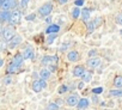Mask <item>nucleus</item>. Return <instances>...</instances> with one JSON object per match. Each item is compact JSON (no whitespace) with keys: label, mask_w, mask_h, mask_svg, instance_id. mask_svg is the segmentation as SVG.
Returning <instances> with one entry per match:
<instances>
[{"label":"nucleus","mask_w":122,"mask_h":110,"mask_svg":"<svg viewBox=\"0 0 122 110\" xmlns=\"http://www.w3.org/2000/svg\"><path fill=\"white\" fill-rule=\"evenodd\" d=\"M46 22H47V23H50V17H48V18L46 19Z\"/></svg>","instance_id":"38"},{"label":"nucleus","mask_w":122,"mask_h":110,"mask_svg":"<svg viewBox=\"0 0 122 110\" xmlns=\"http://www.w3.org/2000/svg\"><path fill=\"white\" fill-rule=\"evenodd\" d=\"M92 92H93V95H99V93L103 92V87H96V89L92 90Z\"/></svg>","instance_id":"30"},{"label":"nucleus","mask_w":122,"mask_h":110,"mask_svg":"<svg viewBox=\"0 0 122 110\" xmlns=\"http://www.w3.org/2000/svg\"><path fill=\"white\" fill-rule=\"evenodd\" d=\"M79 100H80V98L78 97V95H71V96L67 97L66 104L70 105V106H76V105H78Z\"/></svg>","instance_id":"7"},{"label":"nucleus","mask_w":122,"mask_h":110,"mask_svg":"<svg viewBox=\"0 0 122 110\" xmlns=\"http://www.w3.org/2000/svg\"><path fill=\"white\" fill-rule=\"evenodd\" d=\"M23 61H24V56H23V54L18 53V54H16L15 56L12 58V61H11V64H13L15 66H17V67L19 68V67L22 66Z\"/></svg>","instance_id":"8"},{"label":"nucleus","mask_w":122,"mask_h":110,"mask_svg":"<svg viewBox=\"0 0 122 110\" xmlns=\"http://www.w3.org/2000/svg\"><path fill=\"white\" fill-rule=\"evenodd\" d=\"M53 11V4L51 3H46L44 5H42L38 9V15L42 17H47L50 15V12Z\"/></svg>","instance_id":"3"},{"label":"nucleus","mask_w":122,"mask_h":110,"mask_svg":"<svg viewBox=\"0 0 122 110\" xmlns=\"http://www.w3.org/2000/svg\"><path fill=\"white\" fill-rule=\"evenodd\" d=\"M81 16V11H80V9L78 7V6H76L74 9H73V11H72V17L74 18V19H77L78 17H80Z\"/></svg>","instance_id":"23"},{"label":"nucleus","mask_w":122,"mask_h":110,"mask_svg":"<svg viewBox=\"0 0 122 110\" xmlns=\"http://www.w3.org/2000/svg\"><path fill=\"white\" fill-rule=\"evenodd\" d=\"M49 37H48V44H51L53 43V41H54V38L56 37V35L55 34H50V35H48Z\"/></svg>","instance_id":"29"},{"label":"nucleus","mask_w":122,"mask_h":110,"mask_svg":"<svg viewBox=\"0 0 122 110\" xmlns=\"http://www.w3.org/2000/svg\"><path fill=\"white\" fill-rule=\"evenodd\" d=\"M81 79H83V83H90L91 79H92V73L91 72H85L84 75L81 77Z\"/></svg>","instance_id":"22"},{"label":"nucleus","mask_w":122,"mask_h":110,"mask_svg":"<svg viewBox=\"0 0 122 110\" xmlns=\"http://www.w3.org/2000/svg\"><path fill=\"white\" fill-rule=\"evenodd\" d=\"M116 23L120 24V25H122V13L117 15V17H116Z\"/></svg>","instance_id":"32"},{"label":"nucleus","mask_w":122,"mask_h":110,"mask_svg":"<svg viewBox=\"0 0 122 110\" xmlns=\"http://www.w3.org/2000/svg\"><path fill=\"white\" fill-rule=\"evenodd\" d=\"M50 71L48 70V68H43V70H41L40 71V78L41 79H44V80H47V79H49L50 78Z\"/></svg>","instance_id":"17"},{"label":"nucleus","mask_w":122,"mask_h":110,"mask_svg":"<svg viewBox=\"0 0 122 110\" xmlns=\"http://www.w3.org/2000/svg\"><path fill=\"white\" fill-rule=\"evenodd\" d=\"M3 65H4V60L1 59V60H0V66H3Z\"/></svg>","instance_id":"37"},{"label":"nucleus","mask_w":122,"mask_h":110,"mask_svg":"<svg viewBox=\"0 0 122 110\" xmlns=\"http://www.w3.org/2000/svg\"><path fill=\"white\" fill-rule=\"evenodd\" d=\"M46 86H47V83L44 79H38L32 83V90L35 92H41L43 89H46Z\"/></svg>","instance_id":"6"},{"label":"nucleus","mask_w":122,"mask_h":110,"mask_svg":"<svg viewBox=\"0 0 122 110\" xmlns=\"http://www.w3.org/2000/svg\"><path fill=\"white\" fill-rule=\"evenodd\" d=\"M35 18H36V15L35 13H31V15L26 16V20H34Z\"/></svg>","instance_id":"33"},{"label":"nucleus","mask_w":122,"mask_h":110,"mask_svg":"<svg viewBox=\"0 0 122 110\" xmlns=\"http://www.w3.org/2000/svg\"><path fill=\"white\" fill-rule=\"evenodd\" d=\"M60 31V26L57 24H49L48 28L46 29V34H57Z\"/></svg>","instance_id":"15"},{"label":"nucleus","mask_w":122,"mask_h":110,"mask_svg":"<svg viewBox=\"0 0 122 110\" xmlns=\"http://www.w3.org/2000/svg\"><path fill=\"white\" fill-rule=\"evenodd\" d=\"M109 93L112 97H122V90L121 89H112V90L109 91Z\"/></svg>","instance_id":"20"},{"label":"nucleus","mask_w":122,"mask_h":110,"mask_svg":"<svg viewBox=\"0 0 122 110\" xmlns=\"http://www.w3.org/2000/svg\"><path fill=\"white\" fill-rule=\"evenodd\" d=\"M29 1H30V0H22V1H20V7H22L23 10H24V9H26V7H28Z\"/></svg>","instance_id":"28"},{"label":"nucleus","mask_w":122,"mask_h":110,"mask_svg":"<svg viewBox=\"0 0 122 110\" xmlns=\"http://www.w3.org/2000/svg\"><path fill=\"white\" fill-rule=\"evenodd\" d=\"M47 110H59V104L55 103V102H51V103L48 104Z\"/></svg>","instance_id":"24"},{"label":"nucleus","mask_w":122,"mask_h":110,"mask_svg":"<svg viewBox=\"0 0 122 110\" xmlns=\"http://www.w3.org/2000/svg\"><path fill=\"white\" fill-rule=\"evenodd\" d=\"M20 42H22V36H20V35H16V36L9 42V48H10V49H13V48H16Z\"/></svg>","instance_id":"11"},{"label":"nucleus","mask_w":122,"mask_h":110,"mask_svg":"<svg viewBox=\"0 0 122 110\" xmlns=\"http://www.w3.org/2000/svg\"><path fill=\"white\" fill-rule=\"evenodd\" d=\"M86 64H87V66H89L90 68H97V67L101 66L102 61H101V59H98V58H90V59L86 61Z\"/></svg>","instance_id":"9"},{"label":"nucleus","mask_w":122,"mask_h":110,"mask_svg":"<svg viewBox=\"0 0 122 110\" xmlns=\"http://www.w3.org/2000/svg\"><path fill=\"white\" fill-rule=\"evenodd\" d=\"M92 99H93V102H95V103H97V102H98V98L96 97V95H93V97H92Z\"/></svg>","instance_id":"36"},{"label":"nucleus","mask_w":122,"mask_h":110,"mask_svg":"<svg viewBox=\"0 0 122 110\" xmlns=\"http://www.w3.org/2000/svg\"><path fill=\"white\" fill-rule=\"evenodd\" d=\"M101 22H102L101 18H97V19H95V20H92V22H89V23H87V31H89V32H92V31L101 24Z\"/></svg>","instance_id":"12"},{"label":"nucleus","mask_w":122,"mask_h":110,"mask_svg":"<svg viewBox=\"0 0 122 110\" xmlns=\"http://www.w3.org/2000/svg\"><path fill=\"white\" fill-rule=\"evenodd\" d=\"M89 99L87 98H80V100H79V103H78V109L79 110H84V109H86L87 106H89Z\"/></svg>","instance_id":"16"},{"label":"nucleus","mask_w":122,"mask_h":110,"mask_svg":"<svg viewBox=\"0 0 122 110\" xmlns=\"http://www.w3.org/2000/svg\"><path fill=\"white\" fill-rule=\"evenodd\" d=\"M57 1H59V4L62 5V4H66V3L68 1V0H57Z\"/></svg>","instance_id":"35"},{"label":"nucleus","mask_w":122,"mask_h":110,"mask_svg":"<svg viewBox=\"0 0 122 110\" xmlns=\"http://www.w3.org/2000/svg\"><path fill=\"white\" fill-rule=\"evenodd\" d=\"M11 13L12 12H10V11H1V13H0V19H1V22L9 20L10 17H11Z\"/></svg>","instance_id":"19"},{"label":"nucleus","mask_w":122,"mask_h":110,"mask_svg":"<svg viewBox=\"0 0 122 110\" xmlns=\"http://www.w3.org/2000/svg\"><path fill=\"white\" fill-rule=\"evenodd\" d=\"M22 54H23V56H24V60L32 59L34 58V48L32 47H26Z\"/></svg>","instance_id":"13"},{"label":"nucleus","mask_w":122,"mask_h":110,"mask_svg":"<svg viewBox=\"0 0 122 110\" xmlns=\"http://www.w3.org/2000/svg\"><path fill=\"white\" fill-rule=\"evenodd\" d=\"M114 85L115 87L117 89H121L122 87V75H116L115 79H114Z\"/></svg>","instance_id":"21"},{"label":"nucleus","mask_w":122,"mask_h":110,"mask_svg":"<svg viewBox=\"0 0 122 110\" xmlns=\"http://www.w3.org/2000/svg\"><path fill=\"white\" fill-rule=\"evenodd\" d=\"M57 62H59V58L56 56V55H53V56H48V55H46V56L42 58V65L44 66H57Z\"/></svg>","instance_id":"1"},{"label":"nucleus","mask_w":122,"mask_h":110,"mask_svg":"<svg viewBox=\"0 0 122 110\" xmlns=\"http://www.w3.org/2000/svg\"><path fill=\"white\" fill-rule=\"evenodd\" d=\"M20 19H22V12L18 11V10H16V11H13L11 13V17L9 19V23L11 25H17V24H19Z\"/></svg>","instance_id":"5"},{"label":"nucleus","mask_w":122,"mask_h":110,"mask_svg":"<svg viewBox=\"0 0 122 110\" xmlns=\"http://www.w3.org/2000/svg\"><path fill=\"white\" fill-rule=\"evenodd\" d=\"M67 91H68V87H67L66 85H61V86L59 87V90H57V92L61 93V95L65 93V92H67Z\"/></svg>","instance_id":"26"},{"label":"nucleus","mask_w":122,"mask_h":110,"mask_svg":"<svg viewBox=\"0 0 122 110\" xmlns=\"http://www.w3.org/2000/svg\"><path fill=\"white\" fill-rule=\"evenodd\" d=\"M17 70H18V67H17V66H15L13 64H10V65H9V67H7V72H9V73H15Z\"/></svg>","instance_id":"25"},{"label":"nucleus","mask_w":122,"mask_h":110,"mask_svg":"<svg viewBox=\"0 0 122 110\" xmlns=\"http://www.w3.org/2000/svg\"><path fill=\"white\" fill-rule=\"evenodd\" d=\"M0 6L3 11H10L17 6V0H0Z\"/></svg>","instance_id":"2"},{"label":"nucleus","mask_w":122,"mask_h":110,"mask_svg":"<svg viewBox=\"0 0 122 110\" xmlns=\"http://www.w3.org/2000/svg\"><path fill=\"white\" fill-rule=\"evenodd\" d=\"M84 5V0H76V6H83Z\"/></svg>","instance_id":"34"},{"label":"nucleus","mask_w":122,"mask_h":110,"mask_svg":"<svg viewBox=\"0 0 122 110\" xmlns=\"http://www.w3.org/2000/svg\"><path fill=\"white\" fill-rule=\"evenodd\" d=\"M73 75L74 77H77V78H81L83 75H84V73H85V68L83 67V66H76L74 68H73Z\"/></svg>","instance_id":"14"},{"label":"nucleus","mask_w":122,"mask_h":110,"mask_svg":"<svg viewBox=\"0 0 122 110\" xmlns=\"http://www.w3.org/2000/svg\"><path fill=\"white\" fill-rule=\"evenodd\" d=\"M90 15H91V11L90 9H83L81 10V19L84 22H87L90 19Z\"/></svg>","instance_id":"18"},{"label":"nucleus","mask_w":122,"mask_h":110,"mask_svg":"<svg viewBox=\"0 0 122 110\" xmlns=\"http://www.w3.org/2000/svg\"><path fill=\"white\" fill-rule=\"evenodd\" d=\"M96 54H97V50L92 49V50H90V51H89V54H87V55H89L90 58H96Z\"/></svg>","instance_id":"31"},{"label":"nucleus","mask_w":122,"mask_h":110,"mask_svg":"<svg viewBox=\"0 0 122 110\" xmlns=\"http://www.w3.org/2000/svg\"><path fill=\"white\" fill-rule=\"evenodd\" d=\"M67 59L71 62H77L80 59V55H79V53L77 50H71L70 53H67Z\"/></svg>","instance_id":"10"},{"label":"nucleus","mask_w":122,"mask_h":110,"mask_svg":"<svg viewBox=\"0 0 122 110\" xmlns=\"http://www.w3.org/2000/svg\"><path fill=\"white\" fill-rule=\"evenodd\" d=\"M15 36H16V34H15V29H13V28L6 26V28L3 29V40H4V41L10 42Z\"/></svg>","instance_id":"4"},{"label":"nucleus","mask_w":122,"mask_h":110,"mask_svg":"<svg viewBox=\"0 0 122 110\" xmlns=\"http://www.w3.org/2000/svg\"><path fill=\"white\" fill-rule=\"evenodd\" d=\"M3 83H4L5 85H10V84L12 83V78H11L10 75H7V77H5V78L3 79Z\"/></svg>","instance_id":"27"}]
</instances>
